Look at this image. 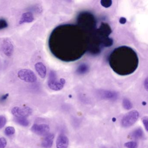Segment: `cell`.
Wrapping results in <instances>:
<instances>
[{"label": "cell", "instance_id": "6da1fadb", "mask_svg": "<svg viewBox=\"0 0 148 148\" xmlns=\"http://www.w3.org/2000/svg\"><path fill=\"white\" fill-rule=\"evenodd\" d=\"M78 25L59 26L50 35L48 41L50 51L62 61L78 60L88 50L90 37Z\"/></svg>", "mask_w": 148, "mask_h": 148}, {"label": "cell", "instance_id": "7a4b0ae2", "mask_svg": "<svg viewBox=\"0 0 148 148\" xmlns=\"http://www.w3.org/2000/svg\"><path fill=\"white\" fill-rule=\"evenodd\" d=\"M109 64L116 73L127 75L133 73L138 66V59L130 47L122 46L116 48L110 55Z\"/></svg>", "mask_w": 148, "mask_h": 148}, {"label": "cell", "instance_id": "3957f363", "mask_svg": "<svg viewBox=\"0 0 148 148\" xmlns=\"http://www.w3.org/2000/svg\"><path fill=\"white\" fill-rule=\"evenodd\" d=\"M78 25L86 32L92 34L95 31L96 22L92 14L83 12L79 14L77 18Z\"/></svg>", "mask_w": 148, "mask_h": 148}, {"label": "cell", "instance_id": "277c9868", "mask_svg": "<svg viewBox=\"0 0 148 148\" xmlns=\"http://www.w3.org/2000/svg\"><path fill=\"white\" fill-rule=\"evenodd\" d=\"M64 79L61 78L58 80L55 72L51 71L49 74V79L47 81L48 87L53 90L59 91L62 90L65 84Z\"/></svg>", "mask_w": 148, "mask_h": 148}, {"label": "cell", "instance_id": "5b68a950", "mask_svg": "<svg viewBox=\"0 0 148 148\" xmlns=\"http://www.w3.org/2000/svg\"><path fill=\"white\" fill-rule=\"evenodd\" d=\"M139 116V113L136 110L129 112L125 114L122 118L121 120L122 126L127 128L133 125L138 119Z\"/></svg>", "mask_w": 148, "mask_h": 148}, {"label": "cell", "instance_id": "8992f818", "mask_svg": "<svg viewBox=\"0 0 148 148\" xmlns=\"http://www.w3.org/2000/svg\"><path fill=\"white\" fill-rule=\"evenodd\" d=\"M18 76L20 79L27 83H33L37 80L36 75L30 69H21L18 72Z\"/></svg>", "mask_w": 148, "mask_h": 148}, {"label": "cell", "instance_id": "52a82bcc", "mask_svg": "<svg viewBox=\"0 0 148 148\" xmlns=\"http://www.w3.org/2000/svg\"><path fill=\"white\" fill-rule=\"evenodd\" d=\"M1 50L7 57H10L14 52V46L12 43L8 38H5L1 43Z\"/></svg>", "mask_w": 148, "mask_h": 148}, {"label": "cell", "instance_id": "ba28073f", "mask_svg": "<svg viewBox=\"0 0 148 148\" xmlns=\"http://www.w3.org/2000/svg\"><path fill=\"white\" fill-rule=\"evenodd\" d=\"M12 112L16 117H26L32 114V110L28 107H15L12 109Z\"/></svg>", "mask_w": 148, "mask_h": 148}, {"label": "cell", "instance_id": "9c48e42d", "mask_svg": "<svg viewBox=\"0 0 148 148\" xmlns=\"http://www.w3.org/2000/svg\"><path fill=\"white\" fill-rule=\"evenodd\" d=\"M32 131L39 136H46L49 133L50 127L46 124H34L31 128Z\"/></svg>", "mask_w": 148, "mask_h": 148}, {"label": "cell", "instance_id": "30bf717a", "mask_svg": "<svg viewBox=\"0 0 148 148\" xmlns=\"http://www.w3.org/2000/svg\"><path fill=\"white\" fill-rule=\"evenodd\" d=\"M69 139L64 135H60L58 137L56 141L57 148H67L69 145Z\"/></svg>", "mask_w": 148, "mask_h": 148}, {"label": "cell", "instance_id": "8fae6325", "mask_svg": "<svg viewBox=\"0 0 148 148\" xmlns=\"http://www.w3.org/2000/svg\"><path fill=\"white\" fill-rule=\"evenodd\" d=\"M54 136L53 134H48L45 136L41 143V145L44 148H51L53 144Z\"/></svg>", "mask_w": 148, "mask_h": 148}, {"label": "cell", "instance_id": "7c38bea8", "mask_svg": "<svg viewBox=\"0 0 148 148\" xmlns=\"http://www.w3.org/2000/svg\"><path fill=\"white\" fill-rule=\"evenodd\" d=\"M34 20L33 14L31 12H26L22 14L19 21V24L22 25L25 23H32Z\"/></svg>", "mask_w": 148, "mask_h": 148}, {"label": "cell", "instance_id": "4fadbf2b", "mask_svg": "<svg viewBox=\"0 0 148 148\" xmlns=\"http://www.w3.org/2000/svg\"><path fill=\"white\" fill-rule=\"evenodd\" d=\"M35 69L40 77L42 78L45 77L47 69L45 66L42 62H38L35 64Z\"/></svg>", "mask_w": 148, "mask_h": 148}, {"label": "cell", "instance_id": "5bb4252c", "mask_svg": "<svg viewBox=\"0 0 148 148\" xmlns=\"http://www.w3.org/2000/svg\"><path fill=\"white\" fill-rule=\"evenodd\" d=\"M100 94L103 99L110 100H114L118 97V94L116 92L111 91H101L100 92Z\"/></svg>", "mask_w": 148, "mask_h": 148}, {"label": "cell", "instance_id": "9a60e30c", "mask_svg": "<svg viewBox=\"0 0 148 148\" xmlns=\"http://www.w3.org/2000/svg\"><path fill=\"white\" fill-rule=\"evenodd\" d=\"M143 136V131L141 128H138L133 131L131 134V136L134 139H138L142 138Z\"/></svg>", "mask_w": 148, "mask_h": 148}, {"label": "cell", "instance_id": "2e32d148", "mask_svg": "<svg viewBox=\"0 0 148 148\" xmlns=\"http://www.w3.org/2000/svg\"><path fill=\"white\" fill-rule=\"evenodd\" d=\"M15 121L17 123L24 127L28 126L29 125V121L26 117H16Z\"/></svg>", "mask_w": 148, "mask_h": 148}, {"label": "cell", "instance_id": "e0dca14e", "mask_svg": "<svg viewBox=\"0 0 148 148\" xmlns=\"http://www.w3.org/2000/svg\"><path fill=\"white\" fill-rule=\"evenodd\" d=\"M89 70V67L88 66L85 64H82L79 65L78 67L77 70V73L78 74H82L86 73Z\"/></svg>", "mask_w": 148, "mask_h": 148}, {"label": "cell", "instance_id": "ac0fdd59", "mask_svg": "<svg viewBox=\"0 0 148 148\" xmlns=\"http://www.w3.org/2000/svg\"><path fill=\"white\" fill-rule=\"evenodd\" d=\"M123 105L125 110H130L132 107V103L128 99L125 98L123 99Z\"/></svg>", "mask_w": 148, "mask_h": 148}, {"label": "cell", "instance_id": "d6986e66", "mask_svg": "<svg viewBox=\"0 0 148 148\" xmlns=\"http://www.w3.org/2000/svg\"><path fill=\"white\" fill-rule=\"evenodd\" d=\"M15 129L12 126H8L5 129V133L7 136H11L14 135L15 133Z\"/></svg>", "mask_w": 148, "mask_h": 148}, {"label": "cell", "instance_id": "ffe728a7", "mask_svg": "<svg viewBox=\"0 0 148 148\" xmlns=\"http://www.w3.org/2000/svg\"><path fill=\"white\" fill-rule=\"evenodd\" d=\"M8 26V23L5 19L0 18V31L7 28Z\"/></svg>", "mask_w": 148, "mask_h": 148}, {"label": "cell", "instance_id": "44dd1931", "mask_svg": "<svg viewBox=\"0 0 148 148\" xmlns=\"http://www.w3.org/2000/svg\"><path fill=\"white\" fill-rule=\"evenodd\" d=\"M124 145L127 148H137L138 146L137 143L134 141L127 142Z\"/></svg>", "mask_w": 148, "mask_h": 148}, {"label": "cell", "instance_id": "7402d4cb", "mask_svg": "<svg viewBox=\"0 0 148 148\" xmlns=\"http://www.w3.org/2000/svg\"><path fill=\"white\" fill-rule=\"evenodd\" d=\"M102 6L106 8L110 7L112 4V1L111 0H102L100 1Z\"/></svg>", "mask_w": 148, "mask_h": 148}, {"label": "cell", "instance_id": "603a6c76", "mask_svg": "<svg viewBox=\"0 0 148 148\" xmlns=\"http://www.w3.org/2000/svg\"><path fill=\"white\" fill-rule=\"evenodd\" d=\"M7 120L4 116H0V129L3 128L6 123Z\"/></svg>", "mask_w": 148, "mask_h": 148}, {"label": "cell", "instance_id": "cb8c5ba5", "mask_svg": "<svg viewBox=\"0 0 148 148\" xmlns=\"http://www.w3.org/2000/svg\"><path fill=\"white\" fill-rule=\"evenodd\" d=\"M6 145V139L3 137L0 138V148H5Z\"/></svg>", "mask_w": 148, "mask_h": 148}, {"label": "cell", "instance_id": "d4e9b609", "mask_svg": "<svg viewBox=\"0 0 148 148\" xmlns=\"http://www.w3.org/2000/svg\"><path fill=\"white\" fill-rule=\"evenodd\" d=\"M143 124L147 131H148V118L147 116H144L142 119Z\"/></svg>", "mask_w": 148, "mask_h": 148}, {"label": "cell", "instance_id": "484cf974", "mask_svg": "<svg viewBox=\"0 0 148 148\" xmlns=\"http://www.w3.org/2000/svg\"><path fill=\"white\" fill-rule=\"evenodd\" d=\"M8 96H9V94H8V93H7V94L1 96V98H0V101H1V102H4V101H5V100L7 99Z\"/></svg>", "mask_w": 148, "mask_h": 148}, {"label": "cell", "instance_id": "4316f807", "mask_svg": "<svg viewBox=\"0 0 148 148\" xmlns=\"http://www.w3.org/2000/svg\"><path fill=\"white\" fill-rule=\"evenodd\" d=\"M148 78H146L145 79V80L144 81V87L145 88V90H146L148 91Z\"/></svg>", "mask_w": 148, "mask_h": 148}, {"label": "cell", "instance_id": "83f0119b", "mask_svg": "<svg viewBox=\"0 0 148 148\" xmlns=\"http://www.w3.org/2000/svg\"><path fill=\"white\" fill-rule=\"evenodd\" d=\"M126 22V19L125 18L121 17L119 19V23L121 24H125Z\"/></svg>", "mask_w": 148, "mask_h": 148}, {"label": "cell", "instance_id": "f1b7e54d", "mask_svg": "<svg viewBox=\"0 0 148 148\" xmlns=\"http://www.w3.org/2000/svg\"><path fill=\"white\" fill-rule=\"evenodd\" d=\"M105 148V147H102V148Z\"/></svg>", "mask_w": 148, "mask_h": 148}]
</instances>
